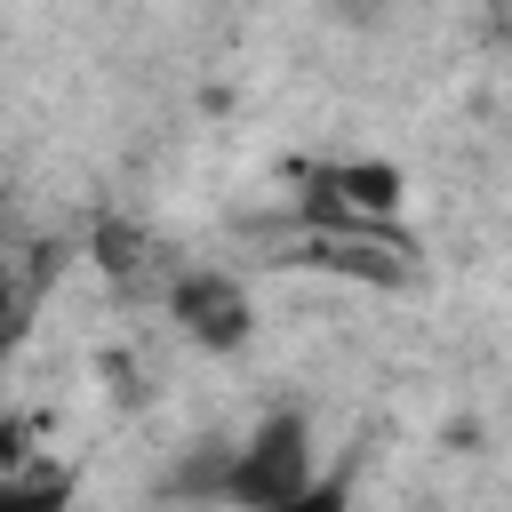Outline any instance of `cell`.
<instances>
[{"mask_svg": "<svg viewBox=\"0 0 512 512\" xmlns=\"http://www.w3.org/2000/svg\"><path fill=\"white\" fill-rule=\"evenodd\" d=\"M312 480H320V464H312V424H304L296 408L256 416V432L232 440V448H216L208 472H184V488H192V496H216L224 512L288 504V496H304Z\"/></svg>", "mask_w": 512, "mask_h": 512, "instance_id": "6da1fadb", "label": "cell"}, {"mask_svg": "<svg viewBox=\"0 0 512 512\" xmlns=\"http://www.w3.org/2000/svg\"><path fill=\"white\" fill-rule=\"evenodd\" d=\"M96 248H104V272H112V280L152 272V240H144L136 224H104V232H96Z\"/></svg>", "mask_w": 512, "mask_h": 512, "instance_id": "277c9868", "label": "cell"}, {"mask_svg": "<svg viewBox=\"0 0 512 512\" xmlns=\"http://www.w3.org/2000/svg\"><path fill=\"white\" fill-rule=\"evenodd\" d=\"M168 312H176V328H184L200 352H240V344L256 336V304H248V288H240L232 272H216V264L176 272V280H168Z\"/></svg>", "mask_w": 512, "mask_h": 512, "instance_id": "7a4b0ae2", "label": "cell"}, {"mask_svg": "<svg viewBox=\"0 0 512 512\" xmlns=\"http://www.w3.org/2000/svg\"><path fill=\"white\" fill-rule=\"evenodd\" d=\"M0 512H72V472L64 464H8Z\"/></svg>", "mask_w": 512, "mask_h": 512, "instance_id": "3957f363", "label": "cell"}, {"mask_svg": "<svg viewBox=\"0 0 512 512\" xmlns=\"http://www.w3.org/2000/svg\"><path fill=\"white\" fill-rule=\"evenodd\" d=\"M8 464H16V448H8V424H0V472H8Z\"/></svg>", "mask_w": 512, "mask_h": 512, "instance_id": "8992f818", "label": "cell"}, {"mask_svg": "<svg viewBox=\"0 0 512 512\" xmlns=\"http://www.w3.org/2000/svg\"><path fill=\"white\" fill-rule=\"evenodd\" d=\"M264 512H352V472L336 464V472H320L304 496H288V504H264Z\"/></svg>", "mask_w": 512, "mask_h": 512, "instance_id": "5b68a950", "label": "cell"}]
</instances>
